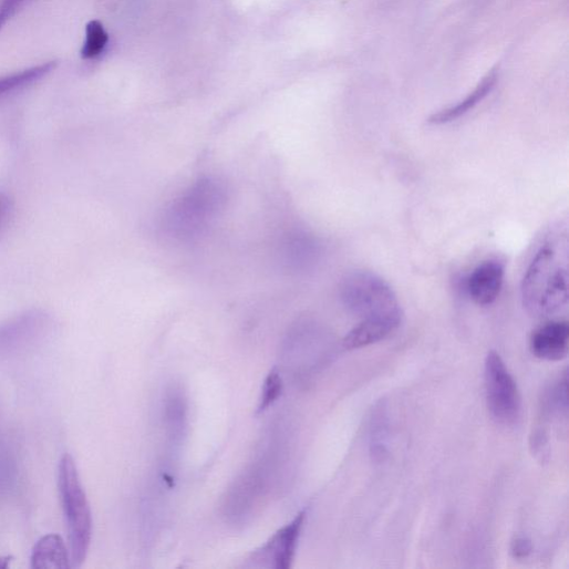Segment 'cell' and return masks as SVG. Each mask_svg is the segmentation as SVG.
<instances>
[{
    "mask_svg": "<svg viewBox=\"0 0 569 569\" xmlns=\"http://www.w3.org/2000/svg\"><path fill=\"white\" fill-rule=\"evenodd\" d=\"M561 255L556 242H546L536 252L524 275L523 307L532 318H549L567 307V256Z\"/></svg>",
    "mask_w": 569,
    "mask_h": 569,
    "instance_id": "cell-1",
    "label": "cell"
},
{
    "mask_svg": "<svg viewBox=\"0 0 569 569\" xmlns=\"http://www.w3.org/2000/svg\"><path fill=\"white\" fill-rule=\"evenodd\" d=\"M227 198V188L218 178H199L167 207L164 231L180 241L197 238L224 209Z\"/></svg>",
    "mask_w": 569,
    "mask_h": 569,
    "instance_id": "cell-2",
    "label": "cell"
},
{
    "mask_svg": "<svg viewBox=\"0 0 569 569\" xmlns=\"http://www.w3.org/2000/svg\"><path fill=\"white\" fill-rule=\"evenodd\" d=\"M340 298L349 313L363 321H386L399 325L403 313L396 294L381 276L369 270L346 273Z\"/></svg>",
    "mask_w": 569,
    "mask_h": 569,
    "instance_id": "cell-3",
    "label": "cell"
},
{
    "mask_svg": "<svg viewBox=\"0 0 569 569\" xmlns=\"http://www.w3.org/2000/svg\"><path fill=\"white\" fill-rule=\"evenodd\" d=\"M59 492L65 515L72 567L86 560L93 535V518L76 462L65 454L59 465Z\"/></svg>",
    "mask_w": 569,
    "mask_h": 569,
    "instance_id": "cell-4",
    "label": "cell"
},
{
    "mask_svg": "<svg viewBox=\"0 0 569 569\" xmlns=\"http://www.w3.org/2000/svg\"><path fill=\"white\" fill-rule=\"evenodd\" d=\"M485 393L489 413L501 425H514L521 411L515 380L498 353L490 351L484 368Z\"/></svg>",
    "mask_w": 569,
    "mask_h": 569,
    "instance_id": "cell-5",
    "label": "cell"
},
{
    "mask_svg": "<svg viewBox=\"0 0 569 569\" xmlns=\"http://www.w3.org/2000/svg\"><path fill=\"white\" fill-rule=\"evenodd\" d=\"M321 255L319 239L306 230L290 231L280 241V262L290 272L301 273L311 270L319 262Z\"/></svg>",
    "mask_w": 569,
    "mask_h": 569,
    "instance_id": "cell-6",
    "label": "cell"
},
{
    "mask_svg": "<svg viewBox=\"0 0 569 569\" xmlns=\"http://www.w3.org/2000/svg\"><path fill=\"white\" fill-rule=\"evenodd\" d=\"M504 278L505 267L499 260H485L466 278V293L479 307L492 306L501 292Z\"/></svg>",
    "mask_w": 569,
    "mask_h": 569,
    "instance_id": "cell-7",
    "label": "cell"
},
{
    "mask_svg": "<svg viewBox=\"0 0 569 569\" xmlns=\"http://www.w3.org/2000/svg\"><path fill=\"white\" fill-rule=\"evenodd\" d=\"M530 351L539 360L558 362L569 349V325L566 321L549 322L536 330L530 338Z\"/></svg>",
    "mask_w": 569,
    "mask_h": 569,
    "instance_id": "cell-8",
    "label": "cell"
},
{
    "mask_svg": "<svg viewBox=\"0 0 569 569\" xmlns=\"http://www.w3.org/2000/svg\"><path fill=\"white\" fill-rule=\"evenodd\" d=\"M306 515V511H301L291 524L278 530L258 552L272 560L275 568L289 569L292 566Z\"/></svg>",
    "mask_w": 569,
    "mask_h": 569,
    "instance_id": "cell-9",
    "label": "cell"
},
{
    "mask_svg": "<svg viewBox=\"0 0 569 569\" xmlns=\"http://www.w3.org/2000/svg\"><path fill=\"white\" fill-rule=\"evenodd\" d=\"M33 569H69L72 567L70 549L59 534L43 536L31 555Z\"/></svg>",
    "mask_w": 569,
    "mask_h": 569,
    "instance_id": "cell-10",
    "label": "cell"
},
{
    "mask_svg": "<svg viewBox=\"0 0 569 569\" xmlns=\"http://www.w3.org/2000/svg\"><path fill=\"white\" fill-rule=\"evenodd\" d=\"M496 82L497 73L493 71L463 102L432 115L428 123L432 125H444L463 117L485 100V97L493 91Z\"/></svg>",
    "mask_w": 569,
    "mask_h": 569,
    "instance_id": "cell-11",
    "label": "cell"
},
{
    "mask_svg": "<svg viewBox=\"0 0 569 569\" xmlns=\"http://www.w3.org/2000/svg\"><path fill=\"white\" fill-rule=\"evenodd\" d=\"M399 328L393 322L363 321L344 338L343 345L350 351L368 348L383 341Z\"/></svg>",
    "mask_w": 569,
    "mask_h": 569,
    "instance_id": "cell-12",
    "label": "cell"
},
{
    "mask_svg": "<svg viewBox=\"0 0 569 569\" xmlns=\"http://www.w3.org/2000/svg\"><path fill=\"white\" fill-rule=\"evenodd\" d=\"M390 421L385 403L373 410L370 423V451L373 461L382 463L389 455Z\"/></svg>",
    "mask_w": 569,
    "mask_h": 569,
    "instance_id": "cell-13",
    "label": "cell"
},
{
    "mask_svg": "<svg viewBox=\"0 0 569 569\" xmlns=\"http://www.w3.org/2000/svg\"><path fill=\"white\" fill-rule=\"evenodd\" d=\"M58 62H49L23 72L0 79V100L15 94L40 82L51 74Z\"/></svg>",
    "mask_w": 569,
    "mask_h": 569,
    "instance_id": "cell-14",
    "label": "cell"
},
{
    "mask_svg": "<svg viewBox=\"0 0 569 569\" xmlns=\"http://www.w3.org/2000/svg\"><path fill=\"white\" fill-rule=\"evenodd\" d=\"M108 44V34L100 21H91L86 27V40L82 49L83 60L99 58Z\"/></svg>",
    "mask_w": 569,
    "mask_h": 569,
    "instance_id": "cell-15",
    "label": "cell"
},
{
    "mask_svg": "<svg viewBox=\"0 0 569 569\" xmlns=\"http://www.w3.org/2000/svg\"><path fill=\"white\" fill-rule=\"evenodd\" d=\"M544 402L546 410L551 414L567 412V372L550 386Z\"/></svg>",
    "mask_w": 569,
    "mask_h": 569,
    "instance_id": "cell-16",
    "label": "cell"
},
{
    "mask_svg": "<svg viewBox=\"0 0 569 569\" xmlns=\"http://www.w3.org/2000/svg\"><path fill=\"white\" fill-rule=\"evenodd\" d=\"M282 390L281 379L276 370H272L265 380L258 413L266 411L280 396Z\"/></svg>",
    "mask_w": 569,
    "mask_h": 569,
    "instance_id": "cell-17",
    "label": "cell"
},
{
    "mask_svg": "<svg viewBox=\"0 0 569 569\" xmlns=\"http://www.w3.org/2000/svg\"><path fill=\"white\" fill-rule=\"evenodd\" d=\"M32 2L33 0H4L0 6V31Z\"/></svg>",
    "mask_w": 569,
    "mask_h": 569,
    "instance_id": "cell-18",
    "label": "cell"
},
{
    "mask_svg": "<svg viewBox=\"0 0 569 569\" xmlns=\"http://www.w3.org/2000/svg\"><path fill=\"white\" fill-rule=\"evenodd\" d=\"M510 550L515 558L520 559V558L527 557L531 552L532 545L529 539H527L525 537H517L511 542Z\"/></svg>",
    "mask_w": 569,
    "mask_h": 569,
    "instance_id": "cell-19",
    "label": "cell"
},
{
    "mask_svg": "<svg viewBox=\"0 0 569 569\" xmlns=\"http://www.w3.org/2000/svg\"><path fill=\"white\" fill-rule=\"evenodd\" d=\"M12 208V199L6 193L0 192V227L7 221Z\"/></svg>",
    "mask_w": 569,
    "mask_h": 569,
    "instance_id": "cell-20",
    "label": "cell"
},
{
    "mask_svg": "<svg viewBox=\"0 0 569 569\" xmlns=\"http://www.w3.org/2000/svg\"><path fill=\"white\" fill-rule=\"evenodd\" d=\"M14 558L12 556H0V569H8Z\"/></svg>",
    "mask_w": 569,
    "mask_h": 569,
    "instance_id": "cell-21",
    "label": "cell"
}]
</instances>
